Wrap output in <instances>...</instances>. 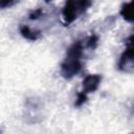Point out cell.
<instances>
[{"label": "cell", "instance_id": "1", "mask_svg": "<svg viewBox=\"0 0 134 134\" xmlns=\"http://www.w3.org/2000/svg\"><path fill=\"white\" fill-rule=\"evenodd\" d=\"M97 38L90 36L83 41H77L68 49L66 58L62 64V74L69 79L75 75L82 68V59L85 49H93L96 45Z\"/></svg>", "mask_w": 134, "mask_h": 134}, {"label": "cell", "instance_id": "2", "mask_svg": "<svg viewBox=\"0 0 134 134\" xmlns=\"http://www.w3.org/2000/svg\"><path fill=\"white\" fill-rule=\"evenodd\" d=\"M89 5H90V2H86V1H69V2H67L62 12L64 22L66 24L73 22L82 14L85 13V10L88 8Z\"/></svg>", "mask_w": 134, "mask_h": 134}, {"label": "cell", "instance_id": "3", "mask_svg": "<svg viewBox=\"0 0 134 134\" xmlns=\"http://www.w3.org/2000/svg\"><path fill=\"white\" fill-rule=\"evenodd\" d=\"M100 75L98 74H90L88 75L84 81H83V89L82 91L77 94V98H76V106L82 105L84 102H86L88 94L93 92L94 90H96V88L98 87L99 83H100Z\"/></svg>", "mask_w": 134, "mask_h": 134}, {"label": "cell", "instance_id": "4", "mask_svg": "<svg viewBox=\"0 0 134 134\" xmlns=\"http://www.w3.org/2000/svg\"><path fill=\"white\" fill-rule=\"evenodd\" d=\"M119 67L126 71L129 68L134 67V36H132L127 42V49L120 58Z\"/></svg>", "mask_w": 134, "mask_h": 134}, {"label": "cell", "instance_id": "5", "mask_svg": "<svg viewBox=\"0 0 134 134\" xmlns=\"http://www.w3.org/2000/svg\"><path fill=\"white\" fill-rule=\"evenodd\" d=\"M120 14L127 21H134V1L126 3L121 8Z\"/></svg>", "mask_w": 134, "mask_h": 134}]
</instances>
